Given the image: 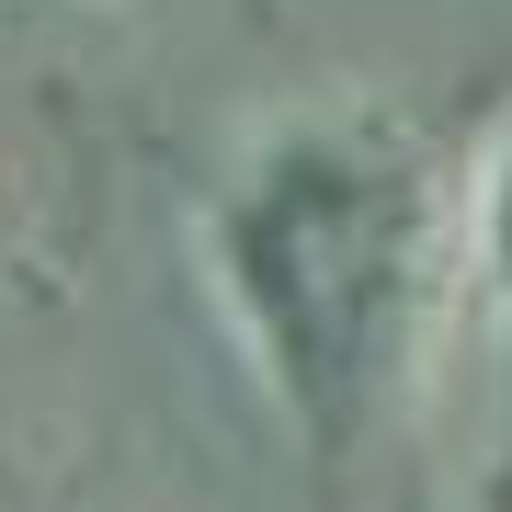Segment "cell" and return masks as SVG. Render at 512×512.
Segmentation results:
<instances>
[{
    "mask_svg": "<svg viewBox=\"0 0 512 512\" xmlns=\"http://www.w3.org/2000/svg\"><path fill=\"white\" fill-rule=\"evenodd\" d=\"M456 262L478 274V296H490L501 330H512V126L490 137V160H478V183L456 205Z\"/></svg>",
    "mask_w": 512,
    "mask_h": 512,
    "instance_id": "obj_2",
    "label": "cell"
},
{
    "mask_svg": "<svg viewBox=\"0 0 512 512\" xmlns=\"http://www.w3.org/2000/svg\"><path fill=\"white\" fill-rule=\"evenodd\" d=\"M205 262L262 376L308 421H353L410 376L456 262V205L387 126L296 114L205 205Z\"/></svg>",
    "mask_w": 512,
    "mask_h": 512,
    "instance_id": "obj_1",
    "label": "cell"
},
{
    "mask_svg": "<svg viewBox=\"0 0 512 512\" xmlns=\"http://www.w3.org/2000/svg\"><path fill=\"white\" fill-rule=\"evenodd\" d=\"M69 12H92V0H69Z\"/></svg>",
    "mask_w": 512,
    "mask_h": 512,
    "instance_id": "obj_3",
    "label": "cell"
}]
</instances>
